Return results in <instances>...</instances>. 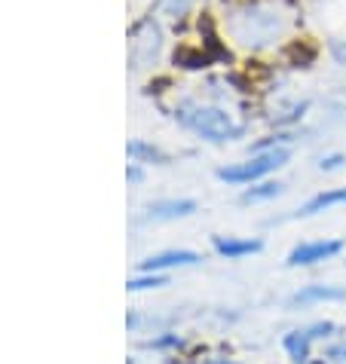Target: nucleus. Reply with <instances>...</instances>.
Masks as SVG:
<instances>
[{"label": "nucleus", "instance_id": "3", "mask_svg": "<svg viewBox=\"0 0 346 364\" xmlns=\"http://www.w3.org/2000/svg\"><path fill=\"white\" fill-rule=\"evenodd\" d=\"M288 163V150L279 147V150H267V154L248 159L242 166H230V168H221L218 178L221 181H230V184H248V181H258L263 175H270L273 168H279Z\"/></svg>", "mask_w": 346, "mask_h": 364}, {"label": "nucleus", "instance_id": "9", "mask_svg": "<svg viewBox=\"0 0 346 364\" xmlns=\"http://www.w3.org/2000/svg\"><path fill=\"white\" fill-rule=\"evenodd\" d=\"M346 294L340 288H328V285H310V288H303L298 291V294L291 297L294 306H303V303H322V300H343Z\"/></svg>", "mask_w": 346, "mask_h": 364}, {"label": "nucleus", "instance_id": "4", "mask_svg": "<svg viewBox=\"0 0 346 364\" xmlns=\"http://www.w3.org/2000/svg\"><path fill=\"white\" fill-rule=\"evenodd\" d=\"M340 248L343 245L337 239H331V242H303V245H298L288 255V264L291 267H310V264H319V260L334 257Z\"/></svg>", "mask_w": 346, "mask_h": 364}, {"label": "nucleus", "instance_id": "12", "mask_svg": "<svg viewBox=\"0 0 346 364\" xmlns=\"http://www.w3.org/2000/svg\"><path fill=\"white\" fill-rule=\"evenodd\" d=\"M322 364H346V343H334V346L325 349Z\"/></svg>", "mask_w": 346, "mask_h": 364}, {"label": "nucleus", "instance_id": "11", "mask_svg": "<svg viewBox=\"0 0 346 364\" xmlns=\"http://www.w3.org/2000/svg\"><path fill=\"white\" fill-rule=\"evenodd\" d=\"M282 193V184H261V187H251L242 202H263V199H276Z\"/></svg>", "mask_w": 346, "mask_h": 364}, {"label": "nucleus", "instance_id": "2", "mask_svg": "<svg viewBox=\"0 0 346 364\" xmlns=\"http://www.w3.org/2000/svg\"><path fill=\"white\" fill-rule=\"evenodd\" d=\"M282 16L273 6H251L236 18V37L246 46H267L282 34Z\"/></svg>", "mask_w": 346, "mask_h": 364}, {"label": "nucleus", "instance_id": "6", "mask_svg": "<svg viewBox=\"0 0 346 364\" xmlns=\"http://www.w3.org/2000/svg\"><path fill=\"white\" fill-rule=\"evenodd\" d=\"M199 255L196 251H162V255H154L147 257L145 264H141V269L145 272H159V269H172V267H193L199 264Z\"/></svg>", "mask_w": 346, "mask_h": 364}, {"label": "nucleus", "instance_id": "5", "mask_svg": "<svg viewBox=\"0 0 346 364\" xmlns=\"http://www.w3.org/2000/svg\"><path fill=\"white\" fill-rule=\"evenodd\" d=\"M331 331H334L331 321H325V325H313L310 331H294V333L285 337V349L291 352L294 361H307L310 358V343L315 337H325V333H331Z\"/></svg>", "mask_w": 346, "mask_h": 364}, {"label": "nucleus", "instance_id": "8", "mask_svg": "<svg viewBox=\"0 0 346 364\" xmlns=\"http://www.w3.org/2000/svg\"><path fill=\"white\" fill-rule=\"evenodd\" d=\"M215 248H218V255L236 260V257L258 255V251H261V242H258V239H218Z\"/></svg>", "mask_w": 346, "mask_h": 364}, {"label": "nucleus", "instance_id": "13", "mask_svg": "<svg viewBox=\"0 0 346 364\" xmlns=\"http://www.w3.org/2000/svg\"><path fill=\"white\" fill-rule=\"evenodd\" d=\"M159 285H169L162 276H147V279H132L129 282V291H147V288H159Z\"/></svg>", "mask_w": 346, "mask_h": 364}, {"label": "nucleus", "instance_id": "7", "mask_svg": "<svg viewBox=\"0 0 346 364\" xmlns=\"http://www.w3.org/2000/svg\"><path fill=\"white\" fill-rule=\"evenodd\" d=\"M150 218L154 220H172V218H187L196 211V202L193 199H172V202H157V205H150Z\"/></svg>", "mask_w": 346, "mask_h": 364}, {"label": "nucleus", "instance_id": "14", "mask_svg": "<svg viewBox=\"0 0 346 364\" xmlns=\"http://www.w3.org/2000/svg\"><path fill=\"white\" fill-rule=\"evenodd\" d=\"M129 154L132 156H145V159H162L154 147H145V144H129Z\"/></svg>", "mask_w": 346, "mask_h": 364}, {"label": "nucleus", "instance_id": "10", "mask_svg": "<svg viewBox=\"0 0 346 364\" xmlns=\"http://www.w3.org/2000/svg\"><path fill=\"white\" fill-rule=\"evenodd\" d=\"M334 205H346V190H331V193L313 196L307 205L300 208V215L303 218H313V215H319V211H325V208H334Z\"/></svg>", "mask_w": 346, "mask_h": 364}, {"label": "nucleus", "instance_id": "16", "mask_svg": "<svg viewBox=\"0 0 346 364\" xmlns=\"http://www.w3.org/2000/svg\"><path fill=\"white\" fill-rule=\"evenodd\" d=\"M215 364H233V361H215Z\"/></svg>", "mask_w": 346, "mask_h": 364}, {"label": "nucleus", "instance_id": "1", "mask_svg": "<svg viewBox=\"0 0 346 364\" xmlns=\"http://www.w3.org/2000/svg\"><path fill=\"white\" fill-rule=\"evenodd\" d=\"M181 123L190 126L209 141H230L236 138L242 129L233 123V117L221 107H206V105H184L181 107Z\"/></svg>", "mask_w": 346, "mask_h": 364}, {"label": "nucleus", "instance_id": "15", "mask_svg": "<svg viewBox=\"0 0 346 364\" xmlns=\"http://www.w3.org/2000/svg\"><path fill=\"white\" fill-rule=\"evenodd\" d=\"M340 163H343L340 156H328V159H322V168H337Z\"/></svg>", "mask_w": 346, "mask_h": 364}]
</instances>
